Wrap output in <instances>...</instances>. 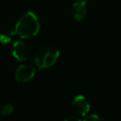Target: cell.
I'll return each mask as SVG.
<instances>
[{
    "label": "cell",
    "mask_w": 121,
    "mask_h": 121,
    "mask_svg": "<svg viewBox=\"0 0 121 121\" xmlns=\"http://www.w3.org/2000/svg\"><path fill=\"white\" fill-rule=\"evenodd\" d=\"M40 30V22L38 17L32 11L24 13L15 24L14 31L22 39H28L38 34Z\"/></svg>",
    "instance_id": "1"
},
{
    "label": "cell",
    "mask_w": 121,
    "mask_h": 121,
    "mask_svg": "<svg viewBox=\"0 0 121 121\" xmlns=\"http://www.w3.org/2000/svg\"><path fill=\"white\" fill-rule=\"evenodd\" d=\"M60 57V51L55 46L44 45L35 54V64L39 69H45L53 66Z\"/></svg>",
    "instance_id": "2"
},
{
    "label": "cell",
    "mask_w": 121,
    "mask_h": 121,
    "mask_svg": "<svg viewBox=\"0 0 121 121\" xmlns=\"http://www.w3.org/2000/svg\"><path fill=\"white\" fill-rule=\"evenodd\" d=\"M71 106L73 112L80 117H85L87 113L90 112V103L88 99L82 95L75 96Z\"/></svg>",
    "instance_id": "3"
},
{
    "label": "cell",
    "mask_w": 121,
    "mask_h": 121,
    "mask_svg": "<svg viewBox=\"0 0 121 121\" xmlns=\"http://www.w3.org/2000/svg\"><path fill=\"white\" fill-rule=\"evenodd\" d=\"M35 73L36 69L32 64H22L15 71V79L21 83L27 82L33 78Z\"/></svg>",
    "instance_id": "4"
},
{
    "label": "cell",
    "mask_w": 121,
    "mask_h": 121,
    "mask_svg": "<svg viewBox=\"0 0 121 121\" xmlns=\"http://www.w3.org/2000/svg\"><path fill=\"white\" fill-rule=\"evenodd\" d=\"M11 53L16 60L20 61H25L29 56V48L26 43L22 41H16L12 44Z\"/></svg>",
    "instance_id": "5"
},
{
    "label": "cell",
    "mask_w": 121,
    "mask_h": 121,
    "mask_svg": "<svg viewBox=\"0 0 121 121\" xmlns=\"http://www.w3.org/2000/svg\"><path fill=\"white\" fill-rule=\"evenodd\" d=\"M87 14V1L82 0L73 4L71 8V15L76 21H82Z\"/></svg>",
    "instance_id": "6"
},
{
    "label": "cell",
    "mask_w": 121,
    "mask_h": 121,
    "mask_svg": "<svg viewBox=\"0 0 121 121\" xmlns=\"http://www.w3.org/2000/svg\"><path fill=\"white\" fill-rule=\"evenodd\" d=\"M15 34L16 33H15L14 30H5V31H3L2 33H0V43H3V44L10 43Z\"/></svg>",
    "instance_id": "7"
},
{
    "label": "cell",
    "mask_w": 121,
    "mask_h": 121,
    "mask_svg": "<svg viewBox=\"0 0 121 121\" xmlns=\"http://www.w3.org/2000/svg\"><path fill=\"white\" fill-rule=\"evenodd\" d=\"M13 111H14V105L11 103H7L0 108V114L3 116H8L10 113H12Z\"/></svg>",
    "instance_id": "8"
},
{
    "label": "cell",
    "mask_w": 121,
    "mask_h": 121,
    "mask_svg": "<svg viewBox=\"0 0 121 121\" xmlns=\"http://www.w3.org/2000/svg\"><path fill=\"white\" fill-rule=\"evenodd\" d=\"M82 121H107L104 117L98 115V114H95V113H93V114H89V115H86L85 118L82 120Z\"/></svg>",
    "instance_id": "9"
},
{
    "label": "cell",
    "mask_w": 121,
    "mask_h": 121,
    "mask_svg": "<svg viewBox=\"0 0 121 121\" xmlns=\"http://www.w3.org/2000/svg\"><path fill=\"white\" fill-rule=\"evenodd\" d=\"M63 121H82V119L80 116L77 114H71V115H68L66 118H64Z\"/></svg>",
    "instance_id": "10"
}]
</instances>
